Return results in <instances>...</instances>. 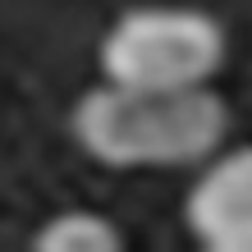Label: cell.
I'll use <instances>...</instances> for the list:
<instances>
[{
    "label": "cell",
    "mask_w": 252,
    "mask_h": 252,
    "mask_svg": "<svg viewBox=\"0 0 252 252\" xmlns=\"http://www.w3.org/2000/svg\"><path fill=\"white\" fill-rule=\"evenodd\" d=\"M32 248L37 252H120L124 239H120V229H115L110 216L78 206V211L51 216L46 225L37 229Z\"/></svg>",
    "instance_id": "4"
},
{
    "label": "cell",
    "mask_w": 252,
    "mask_h": 252,
    "mask_svg": "<svg viewBox=\"0 0 252 252\" xmlns=\"http://www.w3.org/2000/svg\"><path fill=\"white\" fill-rule=\"evenodd\" d=\"M225 28L192 5H138L124 9L101 37V78L120 87H211L225 64Z\"/></svg>",
    "instance_id": "2"
},
{
    "label": "cell",
    "mask_w": 252,
    "mask_h": 252,
    "mask_svg": "<svg viewBox=\"0 0 252 252\" xmlns=\"http://www.w3.org/2000/svg\"><path fill=\"white\" fill-rule=\"evenodd\" d=\"M184 225L211 252H252V142L206 160L188 188Z\"/></svg>",
    "instance_id": "3"
},
{
    "label": "cell",
    "mask_w": 252,
    "mask_h": 252,
    "mask_svg": "<svg viewBox=\"0 0 252 252\" xmlns=\"http://www.w3.org/2000/svg\"><path fill=\"white\" fill-rule=\"evenodd\" d=\"M73 142L110 170H179L202 165L229 133V110L211 87H120L101 83L69 115Z\"/></svg>",
    "instance_id": "1"
}]
</instances>
